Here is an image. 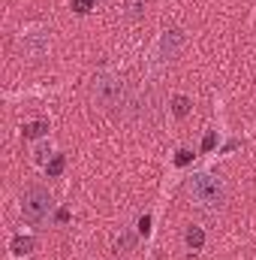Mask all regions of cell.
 Masks as SVG:
<instances>
[{"instance_id":"6da1fadb","label":"cell","mask_w":256,"mask_h":260,"mask_svg":"<svg viewBox=\"0 0 256 260\" xmlns=\"http://www.w3.org/2000/svg\"><path fill=\"white\" fill-rule=\"evenodd\" d=\"M187 191L202 209H220L226 203V182L214 173H193L187 179Z\"/></svg>"},{"instance_id":"7a4b0ae2","label":"cell","mask_w":256,"mask_h":260,"mask_svg":"<svg viewBox=\"0 0 256 260\" xmlns=\"http://www.w3.org/2000/svg\"><path fill=\"white\" fill-rule=\"evenodd\" d=\"M55 209V197L49 194L42 185H33L21 194V215L30 221V224H42Z\"/></svg>"},{"instance_id":"3957f363","label":"cell","mask_w":256,"mask_h":260,"mask_svg":"<svg viewBox=\"0 0 256 260\" xmlns=\"http://www.w3.org/2000/svg\"><path fill=\"white\" fill-rule=\"evenodd\" d=\"M124 97V79L118 76H100L97 79V100L103 106H118Z\"/></svg>"},{"instance_id":"277c9868","label":"cell","mask_w":256,"mask_h":260,"mask_svg":"<svg viewBox=\"0 0 256 260\" xmlns=\"http://www.w3.org/2000/svg\"><path fill=\"white\" fill-rule=\"evenodd\" d=\"M181 43H184L181 30H163V37H160V43H157V58H160V61H172V58L178 55Z\"/></svg>"},{"instance_id":"5b68a950","label":"cell","mask_w":256,"mask_h":260,"mask_svg":"<svg viewBox=\"0 0 256 260\" xmlns=\"http://www.w3.org/2000/svg\"><path fill=\"white\" fill-rule=\"evenodd\" d=\"M33 248H36L33 236H15V239L9 242V254H12V257H27V254H33Z\"/></svg>"},{"instance_id":"8992f818","label":"cell","mask_w":256,"mask_h":260,"mask_svg":"<svg viewBox=\"0 0 256 260\" xmlns=\"http://www.w3.org/2000/svg\"><path fill=\"white\" fill-rule=\"evenodd\" d=\"M187 245H190L193 251H199V248L205 245V233H202V227H190V230H187Z\"/></svg>"},{"instance_id":"52a82bcc","label":"cell","mask_w":256,"mask_h":260,"mask_svg":"<svg viewBox=\"0 0 256 260\" xmlns=\"http://www.w3.org/2000/svg\"><path fill=\"white\" fill-rule=\"evenodd\" d=\"M46 133H49V124H46V121H33V124L24 127V136H27V139H39V136H46Z\"/></svg>"},{"instance_id":"ba28073f","label":"cell","mask_w":256,"mask_h":260,"mask_svg":"<svg viewBox=\"0 0 256 260\" xmlns=\"http://www.w3.org/2000/svg\"><path fill=\"white\" fill-rule=\"evenodd\" d=\"M46 173H49L52 179H55V176H61V173H64V154H55V157H52V164H46Z\"/></svg>"},{"instance_id":"9c48e42d","label":"cell","mask_w":256,"mask_h":260,"mask_svg":"<svg viewBox=\"0 0 256 260\" xmlns=\"http://www.w3.org/2000/svg\"><path fill=\"white\" fill-rule=\"evenodd\" d=\"M172 109H175V115L181 118V115L190 112V100H187V97H175V100H172Z\"/></svg>"},{"instance_id":"30bf717a","label":"cell","mask_w":256,"mask_h":260,"mask_svg":"<svg viewBox=\"0 0 256 260\" xmlns=\"http://www.w3.org/2000/svg\"><path fill=\"white\" fill-rule=\"evenodd\" d=\"M33 154H36V164H46V157H55L52 154V142H39Z\"/></svg>"},{"instance_id":"8fae6325","label":"cell","mask_w":256,"mask_h":260,"mask_svg":"<svg viewBox=\"0 0 256 260\" xmlns=\"http://www.w3.org/2000/svg\"><path fill=\"white\" fill-rule=\"evenodd\" d=\"M145 9V0H127V15L130 18H139Z\"/></svg>"},{"instance_id":"7c38bea8","label":"cell","mask_w":256,"mask_h":260,"mask_svg":"<svg viewBox=\"0 0 256 260\" xmlns=\"http://www.w3.org/2000/svg\"><path fill=\"white\" fill-rule=\"evenodd\" d=\"M190 157H193L190 148H178V157H175V164H178V167H184V164H190Z\"/></svg>"},{"instance_id":"4fadbf2b","label":"cell","mask_w":256,"mask_h":260,"mask_svg":"<svg viewBox=\"0 0 256 260\" xmlns=\"http://www.w3.org/2000/svg\"><path fill=\"white\" fill-rule=\"evenodd\" d=\"M214 142H217V133L211 130V133L205 136V142H202V151H211V148H214Z\"/></svg>"},{"instance_id":"5bb4252c","label":"cell","mask_w":256,"mask_h":260,"mask_svg":"<svg viewBox=\"0 0 256 260\" xmlns=\"http://www.w3.org/2000/svg\"><path fill=\"white\" fill-rule=\"evenodd\" d=\"M148 230H151V218L145 215V218L139 221V233H145V236H148Z\"/></svg>"}]
</instances>
